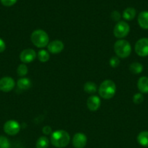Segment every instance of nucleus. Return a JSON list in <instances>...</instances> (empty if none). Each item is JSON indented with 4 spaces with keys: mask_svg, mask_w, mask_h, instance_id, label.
<instances>
[{
    "mask_svg": "<svg viewBox=\"0 0 148 148\" xmlns=\"http://www.w3.org/2000/svg\"><path fill=\"white\" fill-rule=\"evenodd\" d=\"M70 141H71V137L69 134L65 130H56L51 134V144L57 148H64L67 147Z\"/></svg>",
    "mask_w": 148,
    "mask_h": 148,
    "instance_id": "f257e3e1",
    "label": "nucleus"
},
{
    "mask_svg": "<svg viewBox=\"0 0 148 148\" xmlns=\"http://www.w3.org/2000/svg\"><path fill=\"white\" fill-rule=\"evenodd\" d=\"M100 96L105 100L111 99L116 92L115 83L111 79H106L100 84L98 89Z\"/></svg>",
    "mask_w": 148,
    "mask_h": 148,
    "instance_id": "f03ea898",
    "label": "nucleus"
},
{
    "mask_svg": "<svg viewBox=\"0 0 148 148\" xmlns=\"http://www.w3.org/2000/svg\"><path fill=\"white\" fill-rule=\"evenodd\" d=\"M30 40L32 43L37 48L43 49L48 46L49 43V38L46 32L44 30L38 29L31 33Z\"/></svg>",
    "mask_w": 148,
    "mask_h": 148,
    "instance_id": "7ed1b4c3",
    "label": "nucleus"
},
{
    "mask_svg": "<svg viewBox=\"0 0 148 148\" xmlns=\"http://www.w3.org/2000/svg\"><path fill=\"white\" fill-rule=\"evenodd\" d=\"M114 51L118 57L120 59H126L129 57L131 53V46L127 40L120 39L115 43Z\"/></svg>",
    "mask_w": 148,
    "mask_h": 148,
    "instance_id": "20e7f679",
    "label": "nucleus"
},
{
    "mask_svg": "<svg viewBox=\"0 0 148 148\" xmlns=\"http://www.w3.org/2000/svg\"><path fill=\"white\" fill-rule=\"evenodd\" d=\"M130 31V26L125 21H119L113 29V35L117 38H123L128 36Z\"/></svg>",
    "mask_w": 148,
    "mask_h": 148,
    "instance_id": "39448f33",
    "label": "nucleus"
},
{
    "mask_svg": "<svg viewBox=\"0 0 148 148\" xmlns=\"http://www.w3.org/2000/svg\"><path fill=\"white\" fill-rule=\"evenodd\" d=\"M135 52L138 56L145 57L148 56V38H142L135 44Z\"/></svg>",
    "mask_w": 148,
    "mask_h": 148,
    "instance_id": "423d86ee",
    "label": "nucleus"
},
{
    "mask_svg": "<svg viewBox=\"0 0 148 148\" xmlns=\"http://www.w3.org/2000/svg\"><path fill=\"white\" fill-rule=\"evenodd\" d=\"M4 132L10 136H15L19 133L20 130V125L15 120H8L4 124Z\"/></svg>",
    "mask_w": 148,
    "mask_h": 148,
    "instance_id": "0eeeda50",
    "label": "nucleus"
},
{
    "mask_svg": "<svg viewBox=\"0 0 148 148\" xmlns=\"http://www.w3.org/2000/svg\"><path fill=\"white\" fill-rule=\"evenodd\" d=\"M15 86V82L10 77H4L0 79V90L4 92H10Z\"/></svg>",
    "mask_w": 148,
    "mask_h": 148,
    "instance_id": "6e6552de",
    "label": "nucleus"
},
{
    "mask_svg": "<svg viewBox=\"0 0 148 148\" xmlns=\"http://www.w3.org/2000/svg\"><path fill=\"white\" fill-rule=\"evenodd\" d=\"M37 56L36 51L32 49H24L20 53V60L24 64H28L35 60Z\"/></svg>",
    "mask_w": 148,
    "mask_h": 148,
    "instance_id": "1a4fd4ad",
    "label": "nucleus"
},
{
    "mask_svg": "<svg viewBox=\"0 0 148 148\" xmlns=\"http://www.w3.org/2000/svg\"><path fill=\"white\" fill-rule=\"evenodd\" d=\"M87 137L84 133L78 132L74 134L72 144L75 148H84L86 145Z\"/></svg>",
    "mask_w": 148,
    "mask_h": 148,
    "instance_id": "9d476101",
    "label": "nucleus"
},
{
    "mask_svg": "<svg viewBox=\"0 0 148 148\" xmlns=\"http://www.w3.org/2000/svg\"><path fill=\"white\" fill-rule=\"evenodd\" d=\"M48 51L53 54H57L64 49V43L59 40H54L49 42L47 46Z\"/></svg>",
    "mask_w": 148,
    "mask_h": 148,
    "instance_id": "9b49d317",
    "label": "nucleus"
},
{
    "mask_svg": "<svg viewBox=\"0 0 148 148\" xmlns=\"http://www.w3.org/2000/svg\"><path fill=\"white\" fill-rule=\"evenodd\" d=\"M87 107L91 111H96L100 108L101 105V100L97 95H91L87 99Z\"/></svg>",
    "mask_w": 148,
    "mask_h": 148,
    "instance_id": "f8f14e48",
    "label": "nucleus"
},
{
    "mask_svg": "<svg viewBox=\"0 0 148 148\" xmlns=\"http://www.w3.org/2000/svg\"><path fill=\"white\" fill-rule=\"evenodd\" d=\"M139 25L144 30H148V11L141 12L137 19Z\"/></svg>",
    "mask_w": 148,
    "mask_h": 148,
    "instance_id": "ddd939ff",
    "label": "nucleus"
},
{
    "mask_svg": "<svg viewBox=\"0 0 148 148\" xmlns=\"http://www.w3.org/2000/svg\"><path fill=\"white\" fill-rule=\"evenodd\" d=\"M137 88L142 93H148V77H141L137 82Z\"/></svg>",
    "mask_w": 148,
    "mask_h": 148,
    "instance_id": "4468645a",
    "label": "nucleus"
},
{
    "mask_svg": "<svg viewBox=\"0 0 148 148\" xmlns=\"http://www.w3.org/2000/svg\"><path fill=\"white\" fill-rule=\"evenodd\" d=\"M31 81L29 78L22 77L19 79L17 82V85L20 90H28L31 87Z\"/></svg>",
    "mask_w": 148,
    "mask_h": 148,
    "instance_id": "2eb2a0df",
    "label": "nucleus"
},
{
    "mask_svg": "<svg viewBox=\"0 0 148 148\" xmlns=\"http://www.w3.org/2000/svg\"><path fill=\"white\" fill-rule=\"evenodd\" d=\"M137 142L142 147H148V131L141 132L137 136Z\"/></svg>",
    "mask_w": 148,
    "mask_h": 148,
    "instance_id": "dca6fc26",
    "label": "nucleus"
},
{
    "mask_svg": "<svg viewBox=\"0 0 148 148\" xmlns=\"http://www.w3.org/2000/svg\"><path fill=\"white\" fill-rule=\"evenodd\" d=\"M136 14V10L133 7H127L123 12V17L126 20H132Z\"/></svg>",
    "mask_w": 148,
    "mask_h": 148,
    "instance_id": "f3484780",
    "label": "nucleus"
},
{
    "mask_svg": "<svg viewBox=\"0 0 148 148\" xmlns=\"http://www.w3.org/2000/svg\"><path fill=\"white\" fill-rule=\"evenodd\" d=\"M129 70L133 75H139L143 71V66L139 62H133L129 66Z\"/></svg>",
    "mask_w": 148,
    "mask_h": 148,
    "instance_id": "a211bd4d",
    "label": "nucleus"
},
{
    "mask_svg": "<svg viewBox=\"0 0 148 148\" xmlns=\"http://www.w3.org/2000/svg\"><path fill=\"white\" fill-rule=\"evenodd\" d=\"M84 90L86 93L94 94L97 92V86L94 82H87L84 85Z\"/></svg>",
    "mask_w": 148,
    "mask_h": 148,
    "instance_id": "6ab92c4d",
    "label": "nucleus"
},
{
    "mask_svg": "<svg viewBox=\"0 0 148 148\" xmlns=\"http://www.w3.org/2000/svg\"><path fill=\"white\" fill-rule=\"evenodd\" d=\"M49 145V140L45 136L40 137L37 140L36 143V148H48Z\"/></svg>",
    "mask_w": 148,
    "mask_h": 148,
    "instance_id": "aec40b11",
    "label": "nucleus"
},
{
    "mask_svg": "<svg viewBox=\"0 0 148 148\" xmlns=\"http://www.w3.org/2000/svg\"><path fill=\"white\" fill-rule=\"evenodd\" d=\"M37 57L38 59L41 62H48L50 58V55H49V52L48 51L44 50V49H41L37 53Z\"/></svg>",
    "mask_w": 148,
    "mask_h": 148,
    "instance_id": "412c9836",
    "label": "nucleus"
},
{
    "mask_svg": "<svg viewBox=\"0 0 148 148\" xmlns=\"http://www.w3.org/2000/svg\"><path fill=\"white\" fill-rule=\"evenodd\" d=\"M28 72V67L25 64H20L17 69V75L20 77L26 76V75H27Z\"/></svg>",
    "mask_w": 148,
    "mask_h": 148,
    "instance_id": "4be33fe9",
    "label": "nucleus"
},
{
    "mask_svg": "<svg viewBox=\"0 0 148 148\" xmlns=\"http://www.w3.org/2000/svg\"><path fill=\"white\" fill-rule=\"evenodd\" d=\"M10 143L4 136H0V148H10Z\"/></svg>",
    "mask_w": 148,
    "mask_h": 148,
    "instance_id": "5701e85b",
    "label": "nucleus"
},
{
    "mask_svg": "<svg viewBox=\"0 0 148 148\" xmlns=\"http://www.w3.org/2000/svg\"><path fill=\"white\" fill-rule=\"evenodd\" d=\"M144 96L142 93H136L133 97V102L135 104H140L143 102Z\"/></svg>",
    "mask_w": 148,
    "mask_h": 148,
    "instance_id": "b1692460",
    "label": "nucleus"
},
{
    "mask_svg": "<svg viewBox=\"0 0 148 148\" xmlns=\"http://www.w3.org/2000/svg\"><path fill=\"white\" fill-rule=\"evenodd\" d=\"M120 64V60L118 56H112L110 59V65L113 68H116Z\"/></svg>",
    "mask_w": 148,
    "mask_h": 148,
    "instance_id": "393cba45",
    "label": "nucleus"
},
{
    "mask_svg": "<svg viewBox=\"0 0 148 148\" xmlns=\"http://www.w3.org/2000/svg\"><path fill=\"white\" fill-rule=\"evenodd\" d=\"M17 0H0L1 4L5 7H11V6L14 5Z\"/></svg>",
    "mask_w": 148,
    "mask_h": 148,
    "instance_id": "a878e982",
    "label": "nucleus"
},
{
    "mask_svg": "<svg viewBox=\"0 0 148 148\" xmlns=\"http://www.w3.org/2000/svg\"><path fill=\"white\" fill-rule=\"evenodd\" d=\"M111 18L112 20H114V21H118L120 19V14L118 11L117 10H115V11L112 12L111 13Z\"/></svg>",
    "mask_w": 148,
    "mask_h": 148,
    "instance_id": "bb28decb",
    "label": "nucleus"
},
{
    "mask_svg": "<svg viewBox=\"0 0 148 148\" xmlns=\"http://www.w3.org/2000/svg\"><path fill=\"white\" fill-rule=\"evenodd\" d=\"M42 132H43V134H45V135L52 134V128H51L49 126H45V127H44L43 129H42Z\"/></svg>",
    "mask_w": 148,
    "mask_h": 148,
    "instance_id": "cd10ccee",
    "label": "nucleus"
},
{
    "mask_svg": "<svg viewBox=\"0 0 148 148\" xmlns=\"http://www.w3.org/2000/svg\"><path fill=\"white\" fill-rule=\"evenodd\" d=\"M5 49H6L5 42H4L2 39L0 38V53H2V52H4Z\"/></svg>",
    "mask_w": 148,
    "mask_h": 148,
    "instance_id": "c85d7f7f",
    "label": "nucleus"
}]
</instances>
